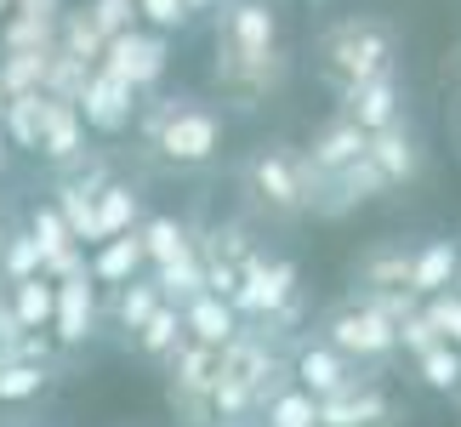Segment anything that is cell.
<instances>
[{
  "mask_svg": "<svg viewBox=\"0 0 461 427\" xmlns=\"http://www.w3.org/2000/svg\"><path fill=\"white\" fill-rule=\"evenodd\" d=\"M149 268L143 257V240H137V228H126V234H109L92 245V257H86V274L97 279V291H114V285H126Z\"/></svg>",
  "mask_w": 461,
  "mask_h": 427,
  "instance_id": "d6986e66",
  "label": "cell"
},
{
  "mask_svg": "<svg viewBox=\"0 0 461 427\" xmlns=\"http://www.w3.org/2000/svg\"><path fill=\"white\" fill-rule=\"evenodd\" d=\"M365 154L376 159V171L387 177V188H416L421 183V171H428V149H421V137L411 132V114L393 120V126H382V132H370L365 142Z\"/></svg>",
  "mask_w": 461,
  "mask_h": 427,
  "instance_id": "4fadbf2b",
  "label": "cell"
},
{
  "mask_svg": "<svg viewBox=\"0 0 461 427\" xmlns=\"http://www.w3.org/2000/svg\"><path fill=\"white\" fill-rule=\"evenodd\" d=\"M23 274H41V245H34L29 228H12V234L0 240V285L23 279Z\"/></svg>",
  "mask_w": 461,
  "mask_h": 427,
  "instance_id": "f1b7e54d",
  "label": "cell"
},
{
  "mask_svg": "<svg viewBox=\"0 0 461 427\" xmlns=\"http://www.w3.org/2000/svg\"><path fill=\"white\" fill-rule=\"evenodd\" d=\"M411 251H416V240H370L348 262V291H365V296L370 291H411Z\"/></svg>",
  "mask_w": 461,
  "mask_h": 427,
  "instance_id": "5bb4252c",
  "label": "cell"
},
{
  "mask_svg": "<svg viewBox=\"0 0 461 427\" xmlns=\"http://www.w3.org/2000/svg\"><path fill=\"white\" fill-rule=\"evenodd\" d=\"M308 331L325 336L336 353H348V359L365 365V370H399L404 365L399 359V325L359 291H342V296H330L325 308H313Z\"/></svg>",
  "mask_w": 461,
  "mask_h": 427,
  "instance_id": "5b68a950",
  "label": "cell"
},
{
  "mask_svg": "<svg viewBox=\"0 0 461 427\" xmlns=\"http://www.w3.org/2000/svg\"><path fill=\"white\" fill-rule=\"evenodd\" d=\"M183 336H188V331H183V308L159 296L154 308H149V319L126 336V353H137L143 365H154V370H159V365H166V353L183 342Z\"/></svg>",
  "mask_w": 461,
  "mask_h": 427,
  "instance_id": "44dd1931",
  "label": "cell"
},
{
  "mask_svg": "<svg viewBox=\"0 0 461 427\" xmlns=\"http://www.w3.org/2000/svg\"><path fill=\"white\" fill-rule=\"evenodd\" d=\"M80 126L86 132H103V137H120L131 126V114H137V92L120 75H109V68H92V75H86V86H80Z\"/></svg>",
  "mask_w": 461,
  "mask_h": 427,
  "instance_id": "8fae6325",
  "label": "cell"
},
{
  "mask_svg": "<svg viewBox=\"0 0 461 427\" xmlns=\"http://www.w3.org/2000/svg\"><path fill=\"white\" fill-rule=\"evenodd\" d=\"M137 240H143V257H149V268H159V262H171V257H183L188 245H194L188 223L166 217V211H149V217L137 223Z\"/></svg>",
  "mask_w": 461,
  "mask_h": 427,
  "instance_id": "83f0119b",
  "label": "cell"
},
{
  "mask_svg": "<svg viewBox=\"0 0 461 427\" xmlns=\"http://www.w3.org/2000/svg\"><path fill=\"white\" fill-rule=\"evenodd\" d=\"M6 302H12V313H17L23 331H46L51 325V302H58V279H46V274L6 279Z\"/></svg>",
  "mask_w": 461,
  "mask_h": 427,
  "instance_id": "4316f807",
  "label": "cell"
},
{
  "mask_svg": "<svg viewBox=\"0 0 461 427\" xmlns=\"http://www.w3.org/2000/svg\"><path fill=\"white\" fill-rule=\"evenodd\" d=\"M251 422H257V427H319V399L303 394V387L285 377V382H274L268 394L257 399Z\"/></svg>",
  "mask_w": 461,
  "mask_h": 427,
  "instance_id": "d4e9b609",
  "label": "cell"
},
{
  "mask_svg": "<svg viewBox=\"0 0 461 427\" xmlns=\"http://www.w3.org/2000/svg\"><path fill=\"white\" fill-rule=\"evenodd\" d=\"M34 154H41L51 171L75 166L86 154V126H80V109L68 97H41V142H34Z\"/></svg>",
  "mask_w": 461,
  "mask_h": 427,
  "instance_id": "2e32d148",
  "label": "cell"
},
{
  "mask_svg": "<svg viewBox=\"0 0 461 427\" xmlns=\"http://www.w3.org/2000/svg\"><path fill=\"white\" fill-rule=\"evenodd\" d=\"M211 370H217V348H200V342H176L159 365L166 377V399L183 427H211Z\"/></svg>",
  "mask_w": 461,
  "mask_h": 427,
  "instance_id": "ba28073f",
  "label": "cell"
},
{
  "mask_svg": "<svg viewBox=\"0 0 461 427\" xmlns=\"http://www.w3.org/2000/svg\"><path fill=\"white\" fill-rule=\"evenodd\" d=\"M0 427H29V422H17V416H6V422H0Z\"/></svg>",
  "mask_w": 461,
  "mask_h": 427,
  "instance_id": "e575fe53",
  "label": "cell"
},
{
  "mask_svg": "<svg viewBox=\"0 0 461 427\" xmlns=\"http://www.w3.org/2000/svg\"><path fill=\"white\" fill-rule=\"evenodd\" d=\"M0 109H6V92H0Z\"/></svg>",
  "mask_w": 461,
  "mask_h": 427,
  "instance_id": "8d00e7d4",
  "label": "cell"
},
{
  "mask_svg": "<svg viewBox=\"0 0 461 427\" xmlns=\"http://www.w3.org/2000/svg\"><path fill=\"white\" fill-rule=\"evenodd\" d=\"M450 291H461V257H456V274H450Z\"/></svg>",
  "mask_w": 461,
  "mask_h": 427,
  "instance_id": "836d02e7",
  "label": "cell"
},
{
  "mask_svg": "<svg viewBox=\"0 0 461 427\" xmlns=\"http://www.w3.org/2000/svg\"><path fill=\"white\" fill-rule=\"evenodd\" d=\"M103 68L120 75L131 92H143V86H154L159 75H166V41H159V34H143V29H120V34H109V58H103Z\"/></svg>",
  "mask_w": 461,
  "mask_h": 427,
  "instance_id": "9a60e30c",
  "label": "cell"
},
{
  "mask_svg": "<svg viewBox=\"0 0 461 427\" xmlns=\"http://www.w3.org/2000/svg\"><path fill=\"white\" fill-rule=\"evenodd\" d=\"M365 142H370V132H359V126H353V120H348L342 109H336L330 120H319V132L308 137L303 159H308V171L319 177V183H325L330 171H342L348 159H359V154H365ZM313 205H319V200H313Z\"/></svg>",
  "mask_w": 461,
  "mask_h": 427,
  "instance_id": "e0dca14e",
  "label": "cell"
},
{
  "mask_svg": "<svg viewBox=\"0 0 461 427\" xmlns=\"http://www.w3.org/2000/svg\"><path fill=\"white\" fill-rule=\"evenodd\" d=\"M176 308H183V331H188V342H200V348H222L228 336L245 325V319L234 313V302L217 296V291H194V296L176 302Z\"/></svg>",
  "mask_w": 461,
  "mask_h": 427,
  "instance_id": "ac0fdd59",
  "label": "cell"
},
{
  "mask_svg": "<svg viewBox=\"0 0 461 427\" xmlns=\"http://www.w3.org/2000/svg\"><path fill=\"white\" fill-rule=\"evenodd\" d=\"M456 422H461V394H456Z\"/></svg>",
  "mask_w": 461,
  "mask_h": 427,
  "instance_id": "d590c367",
  "label": "cell"
},
{
  "mask_svg": "<svg viewBox=\"0 0 461 427\" xmlns=\"http://www.w3.org/2000/svg\"><path fill=\"white\" fill-rule=\"evenodd\" d=\"M154 302H159V285H154L149 268L137 274V279H126V285H114V291H103V325L120 336V348H126V336L149 319Z\"/></svg>",
  "mask_w": 461,
  "mask_h": 427,
  "instance_id": "ffe728a7",
  "label": "cell"
},
{
  "mask_svg": "<svg viewBox=\"0 0 461 427\" xmlns=\"http://www.w3.org/2000/svg\"><path fill=\"white\" fill-rule=\"evenodd\" d=\"M137 137L154 166H166L176 177H194V171H211L222 159V142H228V114L205 97H149L143 114H137Z\"/></svg>",
  "mask_w": 461,
  "mask_h": 427,
  "instance_id": "7a4b0ae2",
  "label": "cell"
},
{
  "mask_svg": "<svg viewBox=\"0 0 461 427\" xmlns=\"http://www.w3.org/2000/svg\"><path fill=\"white\" fill-rule=\"evenodd\" d=\"M6 166H12V142H6V132H0V177H6Z\"/></svg>",
  "mask_w": 461,
  "mask_h": 427,
  "instance_id": "1f68e13d",
  "label": "cell"
},
{
  "mask_svg": "<svg viewBox=\"0 0 461 427\" xmlns=\"http://www.w3.org/2000/svg\"><path fill=\"white\" fill-rule=\"evenodd\" d=\"M303 291V268H296L291 257L268 251V245H257V251L240 257V285H234V313L245 325H262V319H274L285 302Z\"/></svg>",
  "mask_w": 461,
  "mask_h": 427,
  "instance_id": "8992f818",
  "label": "cell"
},
{
  "mask_svg": "<svg viewBox=\"0 0 461 427\" xmlns=\"http://www.w3.org/2000/svg\"><path fill=\"white\" fill-rule=\"evenodd\" d=\"M308 6H325V0H308Z\"/></svg>",
  "mask_w": 461,
  "mask_h": 427,
  "instance_id": "74e56055",
  "label": "cell"
},
{
  "mask_svg": "<svg viewBox=\"0 0 461 427\" xmlns=\"http://www.w3.org/2000/svg\"><path fill=\"white\" fill-rule=\"evenodd\" d=\"M137 223H143V194L131 183H120V177H109V183L97 188V200H92V245L109 240V234H126Z\"/></svg>",
  "mask_w": 461,
  "mask_h": 427,
  "instance_id": "603a6c76",
  "label": "cell"
},
{
  "mask_svg": "<svg viewBox=\"0 0 461 427\" xmlns=\"http://www.w3.org/2000/svg\"><path fill=\"white\" fill-rule=\"evenodd\" d=\"M404 370L416 377L421 394H438V399H456V394H461V348L445 342V336H438V342H428L416 359H404Z\"/></svg>",
  "mask_w": 461,
  "mask_h": 427,
  "instance_id": "cb8c5ba5",
  "label": "cell"
},
{
  "mask_svg": "<svg viewBox=\"0 0 461 427\" xmlns=\"http://www.w3.org/2000/svg\"><path fill=\"white\" fill-rule=\"evenodd\" d=\"M336 109H342L359 132H382L404 120V80H399V63L382 68V75H370L359 86H348V92H336Z\"/></svg>",
  "mask_w": 461,
  "mask_h": 427,
  "instance_id": "7c38bea8",
  "label": "cell"
},
{
  "mask_svg": "<svg viewBox=\"0 0 461 427\" xmlns=\"http://www.w3.org/2000/svg\"><path fill=\"white\" fill-rule=\"evenodd\" d=\"M313 63H319V80L330 92H348L370 75L399 63V29L376 12H348V17H330L313 41Z\"/></svg>",
  "mask_w": 461,
  "mask_h": 427,
  "instance_id": "277c9868",
  "label": "cell"
},
{
  "mask_svg": "<svg viewBox=\"0 0 461 427\" xmlns=\"http://www.w3.org/2000/svg\"><path fill=\"white\" fill-rule=\"evenodd\" d=\"M137 17H143L154 34H183L194 23V6L188 0H137Z\"/></svg>",
  "mask_w": 461,
  "mask_h": 427,
  "instance_id": "f546056e",
  "label": "cell"
},
{
  "mask_svg": "<svg viewBox=\"0 0 461 427\" xmlns=\"http://www.w3.org/2000/svg\"><path fill=\"white\" fill-rule=\"evenodd\" d=\"M411 422V404L399 399L393 370H370L342 394L319 399V427H404Z\"/></svg>",
  "mask_w": 461,
  "mask_h": 427,
  "instance_id": "52a82bcc",
  "label": "cell"
},
{
  "mask_svg": "<svg viewBox=\"0 0 461 427\" xmlns=\"http://www.w3.org/2000/svg\"><path fill=\"white\" fill-rule=\"evenodd\" d=\"M285 377L303 387V394L330 399V394H342V387H353L359 377H370V370H365V365H353L348 353H336L325 336L296 331L291 342H285Z\"/></svg>",
  "mask_w": 461,
  "mask_h": 427,
  "instance_id": "9c48e42d",
  "label": "cell"
},
{
  "mask_svg": "<svg viewBox=\"0 0 461 427\" xmlns=\"http://www.w3.org/2000/svg\"><path fill=\"white\" fill-rule=\"evenodd\" d=\"M29 427H46V422H29Z\"/></svg>",
  "mask_w": 461,
  "mask_h": 427,
  "instance_id": "f35d334b",
  "label": "cell"
},
{
  "mask_svg": "<svg viewBox=\"0 0 461 427\" xmlns=\"http://www.w3.org/2000/svg\"><path fill=\"white\" fill-rule=\"evenodd\" d=\"M421 313L433 319V331L445 336V342H456L461 348V291H433V296H421Z\"/></svg>",
  "mask_w": 461,
  "mask_h": 427,
  "instance_id": "4dcf8cb0",
  "label": "cell"
},
{
  "mask_svg": "<svg viewBox=\"0 0 461 427\" xmlns=\"http://www.w3.org/2000/svg\"><path fill=\"white\" fill-rule=\"evenodd\" d=\"M456 257H461V240L456 234H421L416 251H411V291L416 296L445 291L450 274H456Z\"/></svg>",
  "mask_w": 461,
  "mask_h": 427,
  "instance_id": "7402d4cb",
  "label": "cell"
},
{
  "mask_svg": "<svg viewBox=\"0 0 461 427\" xmlns=\"http://www.w3.org/2000/svg\"><path fill=\"white\" fill-rule=\"evenodd\" d=\"M46 331L58 336L63 353H80V348L97 342V331H103V291H97V279L86 268L58 279V302H51V325Z\"/></svg>",
  "mask_w": 461,
  "mask_h": 427,
  "instance_id": "30bf717a",
  "label": "cell"
},
{
  "mask_svg": "<svg viewBox=\"0 0 461 427\" xmlns=\"http://www.w3.org/2000/svg\"><path fill=\"white\" fill-rule=\"evenodd\" d=\"M234 183L245 211L262 223H303L313 217V200H319V177L308 171L303 149H291V142H257L240 159Z\"/></svg>",
  "mask_w": 461,
  "mask_h": 427,
  "instance_id": "3957f363",
  "label": "cell"
},
{
  "mask_svg": "<svg viewBox=\"0 0 461 427\" xmlns=\"http://www.w3.org/2000/svg\"><path fill=\"white\" fill-rule=\"evenodd\" d=\"M211 427H257V422H251V416H245V422H211Z\"/></svg>",
  "mask_w": 461,
  "mask_h": 427,
  "instance_id": "d6a6232c",
  "label": "cell"
},
{
  "mask_svg": "<svg viewBox=\"0 0 461 427\" xmlns=\"http://www.w3.org/2000/svg\"><path fill=\"white\" fill-rule=\"evenodd\" d=\"M217 86L234 97H262L285 80V46H279V6L274 0H217Z\"/></svg>",
  "mask_w": 461,
  "mask_h": 427,
  "instance_id": "6da1fadb",
  "label": "cell"
},
{
  "mask_svg": "<svg viewBox=\"0 0 461 427\" xmlns=\"http://www.w3.org/2000/svg\"><path fill=\"white\" fill-rule=\"evenodd\" d=\"M51 382H58V370H51V365L17 359V353H6V359H0V404H6V411H17V404H34L41 394H51Z\"/></svg>",
  "mask_w": 461,
  "mask_h": 427,
  "instance_id": "484cf974",
  "label": "cell"
}]
</instances>
